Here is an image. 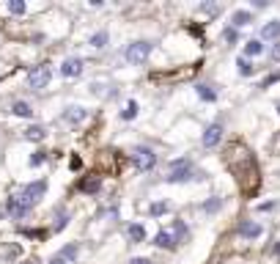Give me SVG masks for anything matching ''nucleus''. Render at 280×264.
I'll list each match as a JSON object with an SVG mask.
<instances>
[{
  "label": "nucleus",
  "mask_w": 280,
  "mask_h": 264,
  "mask_svg": "<svg viewBox=\"0 0 280 264\" xmlns=\"http://www.w3.org/2000/svg\"><path fill=\"white\" fill-rule=\"evenodd\" d=\"M192 179H203V176L195 174V168H192V162H189L187 157L170 162V174L165 176V182H170V185H182V182H192Z\"/></svg>",
  "instance_id": "f257e3e1"
},
{
  "label": "nucleus",
  "mask_w": 280,
  "mask_h": 264,
  "mask_svg": "<svg viewBox=\"0 0 280 264\" xmlns=\"http://www.w3.org/2000/svg\"><path fill=\"white\" fill-rule=\"evenodd\" d=\"M151 50H154V44H151V42H132L129 47L124 50V58H126V63L140 66V63H146V58L151 55Z\"/></svg>",
  "instance_id": "f03ea898"
},
{
  "label": "nucleus",
  "mask_w": 280,
  "mask_h": 264,
  "mask_svg": "<svg viewBox=\"0 0 280 264\" xmlns=\"http://www.w3.org/2000/svg\"><path fill=\"white\" fill-rule=\"evenodd\" d=\"M49 77H52V69H49V63H39V66H33V69H30L28 83H30V88H33V91H42V88H47Z\"/></svg>",
  "instance_id": "7ed1b4c3"
},
{
  "label": "nucleus",
  "mask_w": 280,
  "mask_h": 264,
  "mask_svg": "<svg viewBox=\"0 0 280 264\" xmlns=\"http://www.w3.org/2000/svg\"><path fill=\"white\" fill-rule=\"evenodd\" d=\"M132 162L138 165V171H151L157 165V154L151 149L138 146V149H132Z\"/></svg>",
  "instance_id": "20e7f679"
},
{
  "label": "nucleus",
  "mask_w": 280,
  "mask_h": 264,
  "mask_svg": "<svg viewBox=\"0 0 280 264\" xmlns=\"http://www.w3.org/2000/svg\"><path fill=\"white\" fill-rule=\"evenodd\" d=\"M44 193H47V182L44 179H39V182H30V185H25L22 187V198L33 207V204H39L44 198Z\"/></svg>",
  "instance_id": "39448f33"
},
{
  "label": "nucleus",
  "mask_w": 280,
  "mask_h": 264,
  "mask_svg": "<svg viewBox=\"0 0 280 264\" xmlns=\"http://www.w3.org/2000/svg\"><path fill=\"white\" fill-rule=\"evenodd\" d=\"M6 209H8V215H11V217H25L30 212V204L22 198V193H17V195H8Z\"/></svg>",
  "instance_id": "423d86ee"
},
{
  "label": "nucleus",
  "mask_w": 280,
  "mask_h": 264,
  "mask_svg": "<svg viewBox=\"0 0 280 264\" xmlns=\"http://www.w3.org/2000/svg\"><path fill=\"white\" fill-rule=\"evenodd\" d=\"M220 140H223V124H220V121H214V124H209L206 130H203L201 143H203L206 149H214V146L220 143Z\"/></svg>",
  "instance_id": "0eeeda50"
},
{
  "label": "nucleus",
  "mask_w": 280,
  "mask_h": 264,
  "mask_svg": "<svg viewBox=\"0 0 280 264\" xmlns=\"http://www.w3.org/2000/svg\"><path fill=\"white\" fill-rule=\"evenodd\" d=\"M61 75L63 77H80L83 75V58H66L61 63Z\"/></svg>",
  "instance_id": "6e6552de"
},
{
  "label": "nucleus",
  "mask_w": 280,
  "mask_h": 264,
  "mask_svg": "<svg viewBox=\"0 0 280 264\" xmlns=\"http://www.w3.org/2000/svg\"><path fill=\"white\" fill-rule=\"evenodd\" d=\"M261 223H256V220H242L239 223V237H245V239H258L261 237Z\"/></svg>",
  "instance_id": "1a4fd4ad"
},
{
  "label": "nucleus",
  "mask_w": 280,
  "mask_h": 264,
  "mask_svg": "<svg viewBox=\"0 0 280 264\" xmlns=\"http://www.w3.org/2000/svg\"><path fill=\"white\" fill-rule=\"evenodd\" d=\"M85 118H88V110L80 107V105H69V107L63 110V121H69V124H80Z\"/></svg>",
  "instance_id": "9d476101"
},
{
  "label": "nucleus",
  "mask_w": 280,
  "mask_h": 264,
  "mask_svg": "<svg viewBox=\"0 0 280 264\" xmlns=\"http://www.w3.org/2000/svg\"><path fill=\"white\" fill-rule=\"evenodd\" d=\"M154 245H157V248H168V250L179 248V242H176V237H173V231H168V229H162V231H157V237H154Z\"/></svg>",
  "instance_id": "9b49d317"
},
{
  "label": "nucleus",
  "mask_w": 280,
  "mask_h": 264,
  "mask_svg": "<svg viewBox=\"0 0 280 264\" xmlns=\"http://www.w3.org/2000/svg\"><path fill=\"white\" fill-rule=\"evenodd\" d=\"M99 187H102V179H99L96 174H88V176H85V179L77 185L80 193H99Z\"/></svg>",
  "instance_id": "f8f14e48"
},
{
  "label": "nucleus",
  "mask_w": 280,
  "mask_h": 264,
  "mask_svg": "<svg viewBox=\"0 0 280 264\" xmlns=\"http://www.w3.org/2000/svg\"><path fill=\"white\" fill-rule=\"evenodd\" d=\"M126 237H129V242H143V239H146V226H143V223H129V226H126Z\"/></svg>",
  "instance_id": "ddd939ff"
},
{
  "label": "nucleus",
  "mask_w": 280,
  "mask_h": 264,
  "mask_svg": "<svg viewBox=\"0 0 280 264\" xmlns=\"http://www.w3.org/2000/svg\"><path fill=\"white\" fill-rule=\"evenodd\" d=\"M250 22H253V14L245 11V8H239V11L231 14V28H245V25H250Z\"/></svg>",
  "instance_id": "4468645a"
},
{
  "label": "nucleus",
  "mask_w": 280,
  "mask_h": 264,
  "mask_svg": "<svg viewBox=\"0 0 280 264\" xmlns=\"http://www.w3.org/2000/svg\"><path fill=\"white\" fill-rule=\"evenodd\" d=\"M170 231H173V237H176V242H179V245L189 239V229H187V223H184V220H173V229H170Z\"/></svg>",
  "instance_id": "2eb2a0df"
},
{
  "label": "nucleus",
  "mask_w": 280,
  "mask_h": 264,
  "mask_svg": "<svg viewBox=\"0 0 280 264\" xmlns=\"http://www.w3.org/2000/svg\"><path fill=\"white\" fill-rule=\"evenodd\" d=\"M11 113L20 118H33V107H30L28 102H22V99H17V102H11Z\"/></svg>",
  "instance_id": "dca6fc26"
},
{
  "label": "nucleus",
  "mask_w": 280,
  "mask_h": 264,
  "mask_svg": "<svg viewBox=\"0 0 280 264\" xmlns=\"http://www.w3.org/2000/svg\"><path fill=\"white\" fill-rule=\"evenodd\" d=\"M261 39H280V20L266 22L264 28H261Z\"/></svg>",
  "instance_id": "f3484780"
},
{
  "label": "nucleus",
  "mask_w": 280,
  "mask_h": 264,
  "mask_svg": "<svg viewBox=\"0 0 280 264\" xmlns=\"http://www.w3.org/2000/svg\"><path fill=\"white\" fill-rule=\"evenodd\" d=\"M195 91H198V97H201L203 102H217V91L211 88V85L198 83V85H195Z\"/></svg>",
  "instance_id": "a211bd4d"
},
{
  "label": "nucleus",
  "mask_w": 280,
  "mask_h": 264,
  "mask_svg": "<svg viewBox=\"0 0 280 264\" xmlns=\"http://www.w3.org/2000/svg\"><path fill=\"white\" fill-rule=\"evenodd\" d=\"M264 53V44H261V39H250V42L245 44V58H256Z\"/></svg>",
  "instance_id": "6ab92c4d"
},
{
  "label": "nucleus",
  "mask_w": 280,
  "mask_h": 264,
  "mask_svg": "<svg viewBox=\"0 0 280 264\" xmlns=\"http://www.w3.org/2000/svg\"><path fill=\"white\" fill-rule=\"evenodd\" d=\"M25 138H28V140H44V138H47V130H44V127H39V124L28 127V130H25Z\"/></svg>",
  "instance_id": "aec40b11"
},
{
  "label": "nucleus",
  "mask_w": 280,
  "mask_h": 264,
  "mask_svg": "<svg viewBox=\"0 0 280 264\" xmlns=\"http://www.w3.org/2000/svg\"><path fill=\"white\" fill-rule=\"evenodd\" d=\"M168 209H170L168 201H154L151 207H148V215H151V217H162L165 212H168Z\"/></svg>",
  "instance_id": "412c9836"
},
{
  "label": "nucleus",
  "mask_w": 280,
  "mask_h": 264,
  "mask_svg": "<svg viewBox=\"0 0 280 264\" xmlns=\"http://www.w3.org/2000/svg\"><path fill=\"white\" fill-rule=\"evenodd\" d=\"M77 253H80V245L77 242H69L66 248L61 250V253H58V256H63L66 262H74V259H77Z\"/></svg>",
  "instance_id": "4be33fe9"
},
{
  "label": "nucleus",
  "mask_w": 280,
  "mask_h": 264,
  "mask_svg": "<svg viewBox=\"0 0 280 264\" xmlns=\"http://www.w3.org/2000/svg\"><path fill=\"white\" fill-rule=\"evenodd\" d=\"M138 110H140L138 102H135V99H129V102H126V107L121 110V118H124V121H132V118L138 116Z\"/></svg>",
  "instance_id": "5701e85b"
},
{
  "label": "nucleus",
  "mask_w": 280,
  "mask_h": 264,
  "mask_svg": "<svg viewBox=\"0 0 280 264\" xmlns=\"http://www.w3.org/2000/svg\"><path fill=\"white\" fill-rule=\"evenodd\" d=\"M6 8H8V14H14V17H20V14H25V11H28V6H25L22 0H8Z\"/></svg>",
  "instance_id": "b1692460"
},
{
  "label": "nucleus",
  "mask_w": 280,
  "mask_h": 264,
  "mask_svg": "<svg viewBox=\"0 0 280 264\" xmlns=\"http://www.w3.org/2000/svg\"><path fill=\"white\" fill-rule=\"evenodd\" d=\"M203 212H206V215H214V212H220V209H223V198H209V201L203 204Z\"/></svg>",
  "instance_id": "393cba45"
},
{
  "label": "nucleus",
  "mask_w": 280,
  "mask_h": 264,
  "mask_svg": "<svg viewBox=\"0 0 280 264\" xmlns=\"http://www.w3.org/2000/svg\"><path fill=\"white\" fill-rule=\"evenodd\" d=\"M91 47H96V50L107 47V30H96V33L91 36Z\"/></svg>",
  "instance_id": "a878e982"
},
{
  "label": "nucleus",
  "mask_w": 280,
  "mask_h": 264,
  "mask_svg": "<svg viewBox=\"0 0 280 264\" xmlns=\"http://www.w3.org/2000/svg\"><path fill=\"white\" fill-rule=\"evenodd\" d=\"M236 66H239V75H242V77H250L253 69H256V66H253L247 58H236Z\"/></svg>",
  "instance_id": "bb28decb"
},
{
  "label": "nucleus",
  "mask_w": 280,
  "mask_h": 264,
  "mask_svg": "<svg viewBox=\"0 0 280 264\" xmlns=\"http://www.w3.org/2000/svg\"><path fill=\"white\" fill-rule=\"evenodd\" d=\"M66 226H69V212H66V209H61V212H58V223L52 226V229H55V234H58V231H63Z\"/></svg>",
  "instance_id": "cd10ccee"
},
{
  "label": "nucleus",
  "mask_w": 280,
  "mask_h": 264,
  "mask_svg": "<svg viewBox=\"0 0 280 264\" xmlns=\"http://www.w3.org/2000/svg\"><path fill=\"white\" fill-rule=\"evenodd\" d=\"M47 162V152H33L30 154V168H39Z\"/></svg>",
  "instance_id": "c85d7f7f"
},
{
  "label": "nucleus",
  "mask_w": 280,
  "mask_h": 264,
  "mask_svg": "<svg viewBox=\"0 0 280 264\" xmlns=\"http://www.w3.org/2000/svg\"><path fill=\"white\" fill-rule=\"evenodd\" d=\"M278 80H280V72H272L269 77H264V80H261V85H258V88H269V85H272V83H278Z\"/></svg>",
  "instance_id": "c756f323"
},
{
  "label": "nucleus",
  "mask_w": 280,
  "mask_h": 264,
  "mask_svg": "<svg viewBox=\"0 0 280 264\" xmlns=\"http://www.w3.org/2000/svg\"><path fill=\"white\" fill-rule=\"evenodd\" d=\"M223 39H225V42H228V44H233V42H236V39H239L236 28H225V30H223Z\"/></svg>",
  "instance_id": "7c9ffc66"
},
{
  "label": "nucleus",
  "mask_w": 280,
  "mask_h": 264,
  "mask_svg": "<svg viewBox=\"0 0 280 264\" xmlns=\"http://www.w3.org/2000/svg\"><path fill=\"white\" fill-rule=\"evenodd\" d=\"M201 11H203V14H211V17H214V14L220 11V6H214V3H201Z\"/></svg>",
  "instance_id": "2f4dec72"
},
{
  "label": "nucleus",
  "mask_w": 280,
  "mask_h": 264,
  "mask_svg": "<svg viewBox=\"0 0 280 264\" xmlns=\"http://www.w3.org/2000/svg\"><path fill=\"white\" fill-rule=\"evenodd\" d=\"M71 171H80V168H83V160H80V157H71Z\"/></svg>",
  "instance_id": "473e14b6"
},
{
  "label": "nucleus",
  "mask_w": 280,
  "mask_h": 264,
  "mask_svg": "<svg viewBox=\"0 0 280 264\" xmlns=\"http://www.w3.org/2000/svg\"><path fill=\"white\" fill-rule=\"evenodd\" d=\"M269 55H272V61H280V42L272 47V53H269Z\"/></svg>",
  "instance_id": "72a5a7b5"
},
{
  "label": "nucleus",
  "mask_w": 280,
  "mask_h": 264,
  "mask_svg": "<svg viewBox=\"0 0 280 264\" xmlns=\"http://www.w3.org/2000/svg\"><path fill=\"white\" fill-rule=\"evenodd\" d=\"M269 209H275V204H272V201H266V204H261V207H258V212H269Z\"/></svg>",
  "instance_id": "f704fd0d"
},
{
  "label": "nucleus",
  "mask_w": 280,
  "mask_h": 264,
  "mask_svg": "<svg viewBox=\"0 0 280 264\" xmlns=\"http://www.w3.org/2000/svg\"><path fill=\"white\" fill-rule=\"evenodd\" d=\"M49 264H66V259H63V256H52V259H49Z\"/></svg>",
  "instance_id": "c9c22d12"
},
{
  "label": "nucleus",
  "mask_w": 280,
  "mask_h": 264,
  "mask_svg": "<svg viewBox=\"0 0 280 264\" xmlns=\"http://www.w3.org/2000/svg\"><path fill=\"white\" fill-rule=\"evenodd\" d=\"M129 264H151V262H148V259H140V256H135Z\"/></svg>",
  "instance_id": "e433bc0d"
},
{
  "label": "nucleus",
  "mask_w": 280,
  "mask_h": 264,
  "mask_svg": "<svg viewBox=\"0 0 280 264\" xmlns=\"http://www.w3.org/2000/svg\"><path fill=\"white\" fill-rule=\"evenodd\" d=\"M275 256H280V242H278V245H275Z\"/></svg>",
  "instance_id": "4c0bfd02"
},
{
  "label": "nucleus",
  "mask_w": 280,
  "mask_h": 264,
  "mask_svg": "<svg viewBox=\"0 0 280 264\" xmlns=\"http://www.w3.org/2000/svg\"><path fill=\"white\" fill-rule=\"evenodd\" d=\"M278 113H280V105H278Z\"/></svg>",
  "instance_id": "58836bf2"
}]
</instances>
